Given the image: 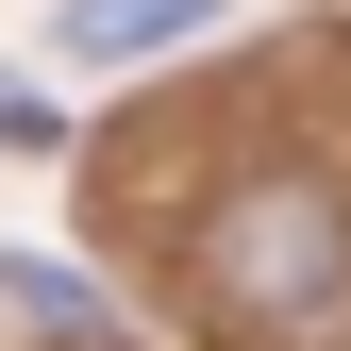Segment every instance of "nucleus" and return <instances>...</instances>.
<instances>
[{
    "label": "nucleus",
    "instance_id": "3",
    "mask_svg": "<svg viewBox=\"0 0 351 351\" xmlns=\"http://www.w3.org/2000/svg\"><path fill=\"white\" fill-rule=\"evenodd\" d=\"M0 301H17L34 335H67V351H101V335H117V318H101V285H84V268H0Z\"/></svg>",
    "mask_w": 351,
    "mask_h": 351
},
{
    "label": "nucleus",
    "instance_id": "1",
    "mask_svg": "<svg viewBox=\"0 0 351 351\" xmlns=\"http://www.w3.org/2000/svg\"><path fill=\"white\" fill-rule=\"evenodd\" d=\"M201 268H217L234 318H268V335H335V318H351V217H335L318 184H251V201H217Z\"/></svg>",
    "mask_w": 351,
    "mask_h": 351
},
{
    "label": "nucleus",
    "instance_id": "2",
    "mask_svg": "<svg viewBox=\"0 0 351 351\" xmlns=\"http://www.w3.org/2000/svg\"><path fill=\"white\" fill-rule=\"evenodd\" d=\"M217 0H67V51L84 67H117V51H167V34H201Z\"/></svg>",
    "mask_w": 351,
    "mask_h": 351
}]
</instances>
